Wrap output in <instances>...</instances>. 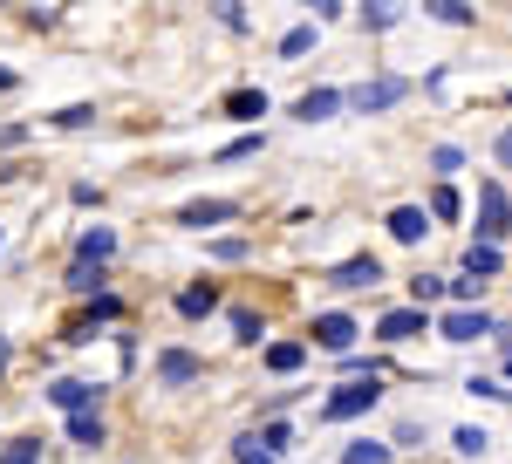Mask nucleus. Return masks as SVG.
Instances as JSON below:
<instances>
[{"label": "nucleus", "instance_id": "1", "mask_svg": "<svg viewBox=\"0 0 512 464\" xmlns=\"http://www.w3.org/2000/svg\"><path fill=\"white\" fill-rule=\"evenodd\" d=\"M376 396H383L376 376H369V383H349V389H335V396L321 403V417H328V424H349V417H362V410H376Z\"/></svg>", "mask_w": 512, "mask_h": 464}, {"label": "nucleus", "instance_id": "2", "mask_svg": "<svg viewBox=\"0 0 512 464\" xmlns=\"http://www.w3.org/2000/svg\"><path fill=\"white\" fill-rule=\"evenodd\" d=\"M506 219H512L506 185H478V239H485V246H499V239H506Z\"/></svg>", "mask_w": 512, "mask_h": 464}, {"label": "nucleus", "instance_id": "3", "mask_svg": "<svg viewBox=\"0 0 512 464\" xmlns=\"http://www.w3.org/2000/svg\"><path fill=\"white\" fill-rule=\"evenodd\" d=\"M403 96H410V82H403V76H376V82H362V89H355L349 103H355L362 116H369V110H396Z\"/></svg>", "mask_w": 512, "mask_h": 464}, {"label": "nucleus", "instance_id": "4", "mask_svg": "<svg viewBox=\"0 0 512 464\" xmlns=\"http://www.w3.org/2000/svg\"><path fill=\"white\" fill-rule=\"evenodd\" d=\"M437 335H444V342H485V335H492V314L485 308H458V314L437 321Z\"/></svg>", "mask_w": 512, "mask_h": 464}, {"label": "nucleus", "instance_id": "5", "mask_svg": "<svg viewBox=\"0 0 512 464\" xmlns=\"http://www.w3.org/2000/svg\"><path fill=\"white\" fill-rule=\"evenodd\" d=\"M355 335H362V328H355L349 314H315V342H321V348L349 355V348H355Z\"/></svg>", "mask_w": 512, "mask_h": 464}, {"label": "nucleus", "instance_id": "6", "mask_svg": "<svg viewBox=\"0 0 512 464\" xmlns=\"http://www.w3.org/2000/svg\"><path fill=\"white\" fill-rule=\"evenodd\" d=\"M424 232H431V212H424V205H396V212H390V239L417 246Z\"/></svg>", "mask_w": 512, "mask_h": 464}, {"label": "nucleus", "instance_id": "7", "mask_svg": "<svg viewBox=\"0 0 512 464\" xmlns=\"http://www.w3.org/2000/svg\"><path fill=\"white\" fill-rule=\"evenodd\" d=\"M376 335H383V342H410V335H424V308H396V314H383V321H376Z\"/></svg>", "mask_w": 512, "mask_h": 464}, {"label": "nucleus", "instance_id": "8", "mask_svg": "<svg viewBox=\"0 0 512 464\" xmlns=\"http://www.w3.org/2000/svg\"><path fill=\"white\" fill-rule=\"evenodd\" d=\"M233 212H239L233 198H198V205L178 212V226H219V219H233Z\"/></svg>", "mask_w": 512, "mask_h": 464}, {"label": "nucleus", "instance_id": "9", "mask_svg": "<svg viewBox=\"0 0 512 464\" xmlns=\"http://www.w3.org/2000/svg\"><path fill=\"white\" fill-rule=\"evenodd\" d=\"M376 280H383L376 253H362V260H342V267H335V287H376Z\"/></svg>", "mask_w": 512, "mask_h": 464}, {"label": "nucleus", "instance_id": "10", "mask_svg": "<svg viewBox=\"0 0 512 464\" xmlns=\"http://www.w3.org/2000/svg\"><path fill=\"white\" fill-rule=\"evenodd\" d=\"M301 362H308V342H274L267 348V369H274V376H294Z\"/></svg>", "mask_w": 512, "mask_h": 464}, {"label": "nucleus", "instance_id": "11", "mask_svg": "<svg viewBox=\"0 0 512 464\" xmlns=\"http://www.w3.org/2000/svg\"><path fill=\"white\" fill-rule=\"evenodd\" d=\"M335 103H342L335 89H308V96L294 103V116H301V123H321V116H335Z\"/></svg>", "mask_w": 512, "mask_h": 464}, {"label": "nucleus", "instance_id": "12", "mask_svg": "<svg viewBox=\"0 0 512 464\" xmlns=\"http://www.w3.org/2000/svg\"><path fill=\"white\" fill-rule=\"evenodd\" d=\"M465 273H472V280H492V273H499V246L472 239V246H465Z\"/></svg>", "mask_w": 512, "mask_h": 464}, {"label": "nucleus", "instance_id": "13", "mask_svg": "<svg viewBox=\"0 0 512 464\" xmlns=\"http://www.w3.org/2000/svg\"><path fill=\"white\" fill-rule=\"evenodd\" d=\"M226 110H233L239 123H253V116H267V89H233V96H226Z\"/></svg>", "mask_w": 512, "mask_h": 464}, {"label": "nucleus", "instance_id": "14", "mask_svg": "<svg viewBox=\"0 0 512 464\" xmlns=\"http://www.w3.org/2000/svg\"><path fill=\"white\" fill-rule=\"evenodd\" d=\"M110 253H117V232H110V226H89V232H82V260H96V267H103Z\"/></svg>", "mask_w": 512, "mask_h": 464}, {"label": "nucleus", "instance_id": "15", "mask_svg": "<svg viewBox=\"0 0 512 464\" xmlns=\"http://www.w3.org/2000/svg\"><path fill=\"white\" fill-rule=\"evenodd\" d=\"M158 376H164V383H192V376H198V362L185 355V348H171V355L158 362Z\"/></svg>", "mask_w": 512, "mask_h": 464}, {"label": "nucleus", "instance_id": "16", "mask_svg": "<svg viewBox=\"0 0 512 464\" xmlns=\"http://www.w3.org/2000/svg\"><path fill=\"white\" fill-rule=\"evenodd\" d=\"M69 437H76V444H103V417H96V410H76V417H69Z\"/></svg>", "mask_w": 512, "mask_h": 464}, {"label": "nucleus", "instance_id": "17", "mask_svg": "<svg viewBox=\"0 0 512 464\" xmlns=\"http://www.w3.org/2000/svg\"><path fill=\"white\" fill-rule=\"evenodd\" d=\"M239 464H280V451L267 437H239Z\"/></svg>", "mask_w": 512, "mask_h": 464}, {"label": "nucleus", "instance_id": "18", "mask_svg": "<svg viewBox=\"0 0 512 464\" xmlns=\"http://www.w3.org/2000/svg\"><path fill=\"white\" fill-rule=\"evenodd\" d=\"M48 396H55L62 410H89V396H96V389H89V383H55Z\"/></svg>", "mask_w": 512, "mask_h": 464}, {"label": "nucleus", "instance_id": "19", "mask_svg": "<svg viewBox=\"0 0 512 464\" xmlns=\"http://www.w3.org/2000/svg\"><path fill=\"white\" fill-rule=\"evenodd\" d=\"M342 464H390V444H369V437H362V444L342 451Z\"/></svg>", "mask_w": 512, "mask_h": 464}, {"label": "nucleus", "instance_id": "20", "mask_svg": "<svg viewBox=\"0 0 512 464\" xmlns=\"http://www.w3.org/2000/svg\"><path fill=\"white\" fill-rule=\"evenodd\" d=\"M212 301H219L212 287H185V294H178V314H212Z\"/></svg>", "mask_w": 512, "mask_h": 464}, {"label": "nucleus", "instance_id": "21", "mask_svg": "<svg viewBox=\"0 0 512 464\" xmlns=\"http://www.w3.org/2000/svg\"><path fill=\"white\" fill-rule=\"evenodd\" d=\"M451 444H458V451H465V458H485V451H492V437H485V430H458V437H451Z\"/></svg>", "mask_w": 512, "mask_h": 464}, {"label": "nucleus", "instance_id": "22", "mask_svg": "<svg viewBox=\"0 0 512 464\" xmlns=\"http://www.w3.org/2000/svg\"><path fill=\"white\" fill-rule=\"evenodd\" d=\"M41 458V444H35V437H14V444H7V458H0V464H35Z\"/></svg>", "mask_w": 512, "mask_h": 464}, {"label": "nucleus", "instance_id": "23", "mask_svg": "<svg viewBox=\"0 0 512 464\" xmlns=\"http://www.w3.org/2000/svg\"><path fill=\"white\" fill-rule=\"evenodd\" d=\"M431 219H458V192H451V185H437V192H431Z\"/></svg>", "mask_w": 512, "mask_h": 464}, {"label": "nucleus", "instance_id": "24", "mask_svg": "<svg viewBox=\"0 0 512 464\" xmlns=\"http://www.w3.org/2000/svg\"><path fill=\"white\" fill-rule=\"evenodd\" d=\"M437 21H451V28H465V21H472V7H458V0H437Z\"/></svg>", "mask_w": 512, "mask_h": 464}, {"label": "nucleus", "instance_id": "25", "mask_svg": "<svg viewBox=\"0 0 512 464\" xmlns=\"http://www.w3.org/2000/svg\"><path fill=\"white\" fill-rule=\"evenodd\" d=\"M96 280H103V267H89V260H82V267L69 273V287H76V294H89V287H96Z\"/></svg>", "mask_w": 512, "mask_h": 464}, {"label": "nucleus", "instance_id": "26", "mask_svg": "<svg viewBox=\"0 0 512 464\" xmlns=\"http://www.w3.org/2000/svg\"><path fill=\"white\" fill-rule=\"evenodd\" d=\"M410 294H417V308H424V301H437V294H444V287H437L431 273H417V280H410Z\"/></svg>", "mask_w": 512, "mask_h": 464}, {"label": "nucleus", "instance_id": "27", "mask_svg": "<svg viewBox=\"0 0 512 464\" xmlns=\"http://www.w3.org/2000/svg\"><path fill=\"white\" fill-rule=\"evenodd\" d=\"M233 328H239V342H260V314L239 308V314H233Z\"/></svg>", "mask_w": 512, "mask_h": 464}, {"label": "nucleus", "instance_id": "28", "mask_svg": "<svg viewBox=\"0 0 512 464\" xmlns=\"http://www.w3.org/2000/svg\"><path fill=\"white\" fill-rule=\"evenodd\" d=\"M55 123H62V130H82V123H96V110H82V103H76V110H62Z\"/></svg>", "mask_w": 512, "mask_h": 464}, {"label": "nucleus", "instance_id": "29", "mask_svg": "<svg viewBox=\"0 0 512 464\" xmlns=\"http://www.w3.org/2000/svg\"><path fill=\"white\" fill-rule=\"evenodd\" d=\"M499 164H512V130H499Z\"/></svg>", "mask_w": 512, "mask_h": 464}, {"label": "nucleus", "instance_id": "30", "mask_svg": "<svg viewBox=\"0 0 512 464\" xmlns=\"http://www.w3.org/2000/svg\"><path fill=\"white\" fill-rule=\"evenodd\" d=\"M0 89H14V76H7V69H0Z\"/></svg>", "mask_w": 512, "mask_h": 464}, {"label": "nucleus", "instance_id": "31", "mask_svg": "<svg viewBox=\"0 0 512 464\" xmlns=\"http://www.w3.org/2000/svg\"><path fill=\"white\" fill-rule=\"evenodd\" d=\"M506 369H512V335H506Z\"/></svg>", "mask_w": 512, "mask_h": 464}, {"label": "nucleus", "instance_id": "32", "mask_svg": "<svg viewBox=\"0 0 512 464\" xmlns=\"http://www.w3.org/2000/svg\"><path fill=\"white\" fill-rule=\"evenodd\" d=\"M0 369H7V342H0Z\"/></svg>", "mask_w": 512, "mask_h": 464}]
</instances>
